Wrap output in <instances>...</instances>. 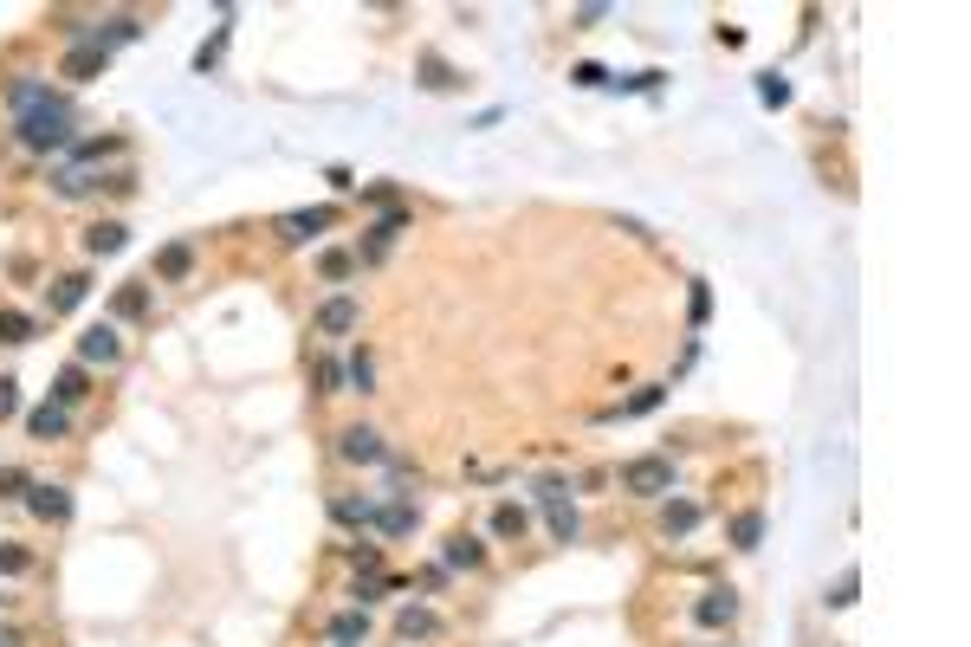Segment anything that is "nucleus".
<instances>
[{
  "label": "nucleus",
  "mask_w": 971,
  "mask_h": 647,
  "mask_svg": "<svg viewBox=\"0 0 971 647\" xmlns=\"http://www.w3.org/2000/svg\"><path fill=\"white\" fill-rule=\"evenodd\" d=\"M13 136H20V149H33V156L72 149V104H65V98H52V104L26 110V117H13Z\"/></svg>",
  "instance_id": "1"
},
{
  "label": "nucleus",
  "mask_w": 971,
  "mask_h": 647,
  "mask_svg": "<svg viewBox=\"0 0 971 647\" xmlns=\"http://www.w3.org/2000/svg\"><path fill=\"white\" fill-rule=\"evenodd\" d=\"M622 492H635V499H667V492H674V460H667V453L622 460Z\"/></svg>",
  "instance_id": "2"
},
{
  "label": "nucleus",
  "mask_w": 971,
  "mask_h": 647,
  "mask_svg": "<svg viewBox=\"0 0 971 647\" xmlns=\"http://www.w3.org/2000/svg\"><path fill=\"white\" fill-rule=\"evenodd\" d=\"M538 499H544V518H551V538L557 544H577L583 518H577V505L564 499V479H538Z\"/></svg>",
  "instance_id": "3"
},
{
  "label": "nucleus",
  "mask_w": 971,
  "mask_h": 647,
  "mask_svg": "<svg viewBox=\"0 0 971 647\" xmlns=\"http://www.w3.org/2000/svg\"><path fill=\"white\" fill-rule=\"evenodd\" d=\"M337 453H344L350 466H376V460H389V447H382V434H376V428H344V434H337Z\"/></svg>",
  "instance_id": "4"
},
{
  "label": "nucleus",
  "mask_w": 971,
  "mask_h": 647,
  "mask_svg": "<svg viewBox=\"0 0 971 647\" xmlns=\"http://www.w3.org/2000/svg\"><path fill=\"white\" fill-rule=\"evenodd\" d=\"M324 227H337V208H292V214H279L285 240H318Z\"/></svg>",
  "instance_id": "5"
},
{
  "label": "nucleus",
  "mask_w": 971,
  "mask_h": 647,
  "mask_svg": "<svg viewBox=\"0 0 971 647\" xmlns=\"http://www.w3.org/2000/svg\"><path fill=\"white\" fill-rule=\"evenodd\" d=\"M117 356H123L117 324H91L85 337H78V363H117Z\"/></svg>",
  "instance_id": "6"
},
{
  "label": "nucleus",
  "mask_w": 971,
  "mask_h": 647,
  "mask_svg": "<svg viewBox=\"0 0 971 647\" xmlns=\"http://www.w3.org/2000/svg\"><path fill=\"white\" fill-rule=\"evenodd\" d=\"M357 324H363V305H357V298L337 292V298H324V305H318V330H324V337H344V330H357Z\"/></svg>",
  "instance_id": "7"
},
{
  "label": "nucleus",
  "mask_w": 971,
  "mask_h": 647,
  "mask_svg": "<svg viewBox=\"0 0 971 647\" xmlns=\"http://www.w3.org/2000/svg\"><path fill=\"white\" fill-rule=\"evenodd\" d=\"M26 505H33V518H46V525H65V518H72V492L65 486H33Z\"/></svg>",
  "instance_id": "8"
},
{
  "label": "nucleus",
  "mask_w": 971,
  "mask_h": 647,
  "mask_svg": "<svg viewBox=\"0 0 971 647\" xmlns=\"http://www.w3.org/2000/svg\"><path fill=\"white\" fill-rule=\"evenodd\" d=\"M732 615H738V596H732V589H706V596L693 602V622H700V628H726Z\"/></svg>",
  "instance_id": "9"
},
{
  "label": "nucleus",
  "mask_w": 971,
  "mask_h": 647,
  "mask_svg": "<svg viewBox=\"0 0 971 647\" xmlns=\"http://www.w3.org/2000/svg\"><path fill=\"white\" fill-rule=\"evenodd\" d=\"M65 428H72V408H59V402H46V408L26 415V434H33V440H59Z\"/></svg>",
  "instance_id": "10"
},
{
  "label": "nucleus",
  "mask_w": 971,
  "mask_h": 647,
  "mask_svg": "<svg viewBox=\"0 0 971 647\" xmlns=\"http://www.w3.org/2000/svg\"><path fill=\"white\" fill-rule=\"evenodd\" d=\"M85 292H91V279H85V272H72V279H52V292H46L52 318H59V311H78V305H85Z\"/></svg>",
  "instance_id": "11"
},
{
  "label": "nucleus",
  "mask_w": 971,
  "mask_h": 647,
  "mask_svg": "<svg viewBox=\"0 0 971 647\" xmlns=\"http://www.w3.org/2000/svg\"><path fill=\"white\" fill-rule=\"evenodd\" d=\"M415 505H408V499H395V505H376V531H382V538H408V531H415Z\"/></svg>",
  "instance_id": "12"
},
{
  "label": "nucleus",
  "mask_w": 971,
  "mask_h": 647,
  "mask_svg": "<svg viewBox=\"0 0 971 647\" xmlns=\"http://www.w3.org/2000/svg\"><path fill=\"white\" fill-rule=\"evenodd\" d=\"M402 227H408V214H402V208H389V214L376 220V227H369V246H363V259H369V266H376V259L389 253V240H395Z\"/></svg>",
  "instance_id": "13"
},
{
  "label": "nucleus",
  "mask_w": 971,
  "mask_h": 647,
  "mask_svg": "<svg viewBox=\"0 0 971 647\" xmlns=\"http://www.w3.org/2000/svg\"><path fill=\"white\" fill-rule=\"evenodd\" d=\"M39 104H52V85H46V78H20V85L7 91V110H13V117H26V110H39Z\"/></svg>",
  "instance_id": "14"
},
{
  "label": "nucleus",
  "mask_w": 971,
  "mask_h": 647,
  "mask_svg": "<svg viewBox=\"0 0 971 647\" xmlns=\"http://www.w3.org/2000/svg\"><path fill=\"white\" fill-rule=\"evenodd\" d=\"M395 628H402V641H434V635H441V615H434V609H402Z\"/></svg>",
  "instance_id": "15"
},
{
  "label": "nucleus",
  "mask_w": 971,
  "mask_h": 647,
  "mask_svg": "<svg viewBox=\"0 0 971 647\" xmlns=\"http://www.w3.org/2000/svg\"><path fill=\"white\" fill-rule=\"evenodd\" d=\"M480 557H486V544L473 538V531H460V538H447V550H441V563H447V570H473Z\"/></svg>",
  "instance_id": "16"
},
{
  "label": "nucleus",
  "mask_w": 971,
  "mask_h": 647,
  "mask_svg": "<svg viewBox=\"0 0 971 647\" xmlns=\"http://www.w3.org/2000/svg\"><path fill=\"white\" fill-rule=\"evenodd\" d=\"M693 525H700V505H693V499H667V512H661V531H667V538H687Z\"/></svg>",
  "instance_id": "17"
},
{
  "label": "nucleus",
  "mask_w": 971,
  "mask_h": 647,
  "mask_svg": "<svg viewBox=\"0 0 971 647\" xmlns=\"http://www.w3.org/2000/svg\"><path fill=\"white\" fill-rule=\"evenodd\" d=\"M661 382H648V389H635V395H628V402L622 408H609V421H635V415H654V408H661Z\"/></svg>",
  "instance_id": "18"
},
{
  "label": "nucleus",
  "mask_w": 971,
  "mask_h": 647,
  "mask_svg": "<svg viewBox=\"0 0 971 647\" xmlns=\"http://www.w3.org/2000/svg\"><path fill=\"white\" fill-rule=\"evenodd\" d=\"M123 240H130L123 220H98V227L85 233V253H123Z\"/></svg>",
  "instance_id": "19"
},
{
  "label": "nucleus",
  "mask_w": 971,
  "mask_h": 647,
  "mask_svg": "<svg viewBox=\"0 0 971 647\" xmlns=\"http://www.w3.org/2000/svg\"><path fill=\"white\" fill-rule=\"evenodd\" d=\"M52 402H59V408L85 402V363H65V369H59V382H52Z\"/></svg>",
  "instance_id": "20"
},
{
  "label": "nucleus",
  "mask_w": 971,
  "mask_h": 647,
  "mask_svg": "<svg viewBox=\"0 0 971 647\" xmlns=\"http://www.w3.org/2000/svg\"><path fill=\"white\" fill-rule=\"evenodd\" d=\"M188 266H195V253H188L182 240H175V246H162V253H156V279H188Z\"/></svg>",
  "instance_id": "21"
},
{
  "label": "nucleus",
  "mask_w": 971,
  "mask_h": 647,
  "mask_svg": "<svg viewBox=\"0 0 971 647\" xmlns=\"http://www.w3.org/2000/svg\"><path fill=\"white\" fill-rule=\"evenodd\" d=\"M369 635V609H350V615H337V622H331V641L337 647H357Z\"/></svg>",
  "instance_id": "22"
},
{
  "label": "nucleus",
  "mask_w": 971,
  "mask_h": 647,
  "mask_svg": "<svg viewBox=\"0 0 971 647\" xmlns=\"http://www.w3.org/2000/svg\"><path fill=\"white\" fill-rule=\"evenodd\" d=\"M758 538H764V512H738L732 518V544L738 550H758Z\"/></svg>",
  "instance_id": "23"
},
{
  "label": "nucleus",
  "mask_w": 971,
  "mask_h": 647,
  "mask_svg": "<svg viewBox=\"0 0 971 647\" xmlns=\"http://www.w3.org/2000/svg\"><path fill=\"white\" fill-rule=\"evenodd\" d=\"M492 531H499V538H525V531H531L525 505H499V512H492Z\"/></svg>",
  "instance_id": "24"
},
{
  "label": "nucleus",
  "mask_w": 971,
  "mask_h": 647,
  "mask_svg": "<svg viewBox=\"0 0 971 647\" xmlns=\"http://www.w3.org/2000/svg\"><path fill=\"white\" fill-rule=\"evenodd\" d=\"M337 525H376V499H337Z\"/></svg>",
  "instance_id": "25"
},
{
  "label": "nucleus",
  "mask_w": 971,
  "mask_h": 647,
  "mask_svg": "<svg viewBox=\"0 0 971 647\" xmlns=\"http://www.w3.org/2000/svg\"><path fill=\"white\" fill-rule=\"evenodd\" d=\"M104 59H111L104 46H78L72 59H65V72H72V78H91V72H104Z\"/></svg>",
  "instance_id": "26"
},
{
  "label": "nucleus",
  "mask_w": 971,
  "mask_h": 647,
  "mask_svg": "<svg viewBox=\"0 0 971 647\" xmlns=\"http://www.w3.org/2000/svg\"><path fill=\"white\" fill-rule=\"evenodd\" d=\"M33 318H26V311H0V337H7V343H33Z\"/></svg>",
  "instance_id": "27"
},
{
  "label": "nucleus",
  "mask_w": 971,
  "mask_h": 647,
  "mask_svg": "<svg viewBox=\"0 0 971 647\" xmlns=\"http://www.w3.org/2000/svg\"><path fill=\"white\" fill-rule=\"evenodd\" d=\"M143 311H149V292H143V285H123V292H117V318H143Z\"/></svg>",
  "instance_id": "28"
},
{
  "label": "nucleus",
  "mask_w": 971,
  "mask_h": 647,
  "mask_svg": "<svg viewBox=\"0 0 971 647\" xmlns=\"http://www.w3.org/2000/svg\"><path fill=\"white\" fill-rule=\"evenodd\" d=\"M318 272H324L331 285H344L350 272H357V259H350V253H324V259H318Z\"/></svg>",
  "instance_id": "29"
},
{
  "label": "nucleus",
  "mask_w": 971,
  "mask_h": 647,
  "mask_svg": "<svg viewBox=\"0 0 971 647\" xmlns=\"http://www.w3.org/2000/svg\"><path fill=\"white\" fill-rule=\"evenodd\" d=\"M344 376H350V389H357V395H369V389H376V369H369V356H350V363H344Z\"/></svg>",
  "instance_id": "30"
},
{
  "label": "nucleus",
  "mask_w": 971,
  "mask_h": 647,
  "mask_svg": "<svg viewBox=\"0 0 971 647\" xmlns=\"http://www.w3.org/2000/svg\"><path fill=\"white\" fill-rule=\"evenodd\" d=\"M758 98H764V104H790V85H784L777 72H758Z\"/></svg>",
  "instance_id": "31"
},
{
  "label": "nucleus",
  "mask_w": 971,
  "mask_h": 647,
  "mask_svg": "<svg viewBox=\"0 0 971 647\" xmlns=\"http://www.w3.org/2000/svg\"><path fill=\"white\" fill-rule=\"evenodd\" d=\"M26 492H33V479H26L20 466H7V473H0V499H26Z\"/></svg>",
  "instance_id": "32"
},
{
  "label": "nucleus",
  "mask_w": 971,
  "mask_h": 647,
  "mask_svg": "<svg viewBox=\"0 0 971 647\" xmlns=\"http://www.w3.org/2000/svg\"><path fill=\"white\" fill-rule=\"evenodd\" d=\"M26 563H33V557H26V550H20V544H0V576H20V570H26Z\"/></svg>",
  "instance_id": "33"
},
{
  "label": "nucleus",
  "mask_w": 971,
  "mask_h": 647,
  "mask_svg": "<svg viewBox=\"0 0 971 647\" xmlns=\"http://www.w3.org/2000/svg\"><path fill=\"white\" fill-rule=\"evenodd\" d=\"M13 408H20V382H13V376H0V421H7Z\"/></svg>",
  "instance_id": "34"
},
{
  "label": "nucleus",
  "mask_w": 971,
  "mask_h": 647,
  "mask_svg": "<svg viewBox=\"0 0 971 647\" xmlns=\"http://www.w3.org/2000/svg\"><path fill=\"white\" fill-rule=\"evenodd\" d=\"M849 602H855V570H849V576H842V583H836V589H829V609H849Z\"/></svg>",
  "instance_id": "35"
},
{
  "label": "nucleus",
  "mask_w": 971,
  "mask_h": 647,
  "mask_svg": "<svg viewBox=\"0 0 971 647\" xmlns=\"http://www.w3.org/2000/svg\"><path fill=\"white\" fill-rule=\"evenodd\" d=\"M570 78H577V85H609V72H603V65H577Z\"/></svg>",
  "instance_id": "36"
},
{
  "label": "nucleus",
  "mask_w": 971,
  "mask_h": 647,
  "mask_svg": "<svg viewBox=\"0 0 971 647\" xmlns=\"http://www.w3.org/2000/svg\"><path fill=\"white\" fill-rule=\"evenodd\" d=\"M0 647H20V635H13V628H0Z\"/></svg>",
  "instance_id": "37"
}]
</instances>
